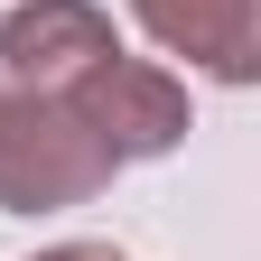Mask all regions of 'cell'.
I'll return each mask as SVG.
<instances>
[{"label":"cell","mask_w":261,"mask_h":261,"mask_svg":"<svg viewBox=\"0 0 261 261\" xmlns=\"http://www.w3.org/2000/svg\"><path fill=\"white\" fill-rule=\"evenodd\" d=\"M56 261H112V252H56Z\"/></svg>","instance_id":"4"},{"label":"cell","mask_w":261,"mask_h":261,"mask_svg":"<svg viewBox=\"0 0 261 261\" xmlns=\"http://www.w3.org/2000/svg\"><path fill=\"white\" fill-rule=\"evenodd\" d=\"M112 149L84 140V121H56V112H19L0 121V196L10 205H56V196H84L93 177H103Z\"/></svg>","instance_id":"1"},{"label":"cell","mask_w":261,"mask_h":261,"mask_svg":"<svg viewBox=\"0 0 261 261\" xmlns=\"http://www.w3.org/2000/svg\"><path fill=\"white\" fill-rule=\"evenodd\" d=\"M84 93H93V130H103V149H112V159H121V149H168L177 130H187V103H177L159 75L121 65V56L93 65Z\"/></svg>","instance_id":"3"},{"label":"cell","mask_w":261,"mask_h":261,"mask_svg":"<svg viewBox=\"0 0 261 261\" xmlns=\"http://www.w3.org/2000/svg\"><path fill=\"white\" fill-rule=\"evenodd\" d=\"M0 47H10V65H19V75H38V84H75V75H93V65L112 56L103 19H93L84 0H38V10H10Z\"/></svg>","instance_id":"2"}]
</instances>
